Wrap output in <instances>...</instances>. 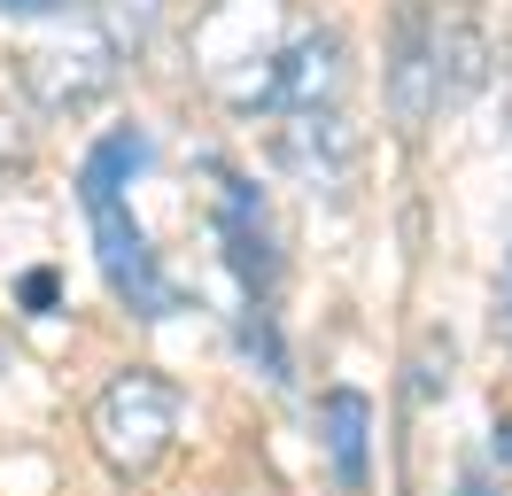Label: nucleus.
Returning <instances> with one entry per match:
<instances>
[{
    "instance_id": "f257e3e1",
    "label": "nucleus",
    "mask_w": 512,
    "mask_h": 496,
    "mask_svg": "<svg viewBox=\"0 0 512 496\" xmlns=\"http://www.w3.org/2000/svg\"><path fill=\"white\" fill-rule=\"evenodd\" d=\"M86 442L117 481H148L171 442H179V388L148 365H125L101 380V396L86 403Z\"/></svg>"
},
{
    "instance_id": "f03ea898",
    "label": "nucleus",
    "mask_w": 512,
    "mask_h": 496,
    "mask_svg": "<svg viewBox=\"0 0 512 496\" xmlns=\"http://www.w3.org/2000/svg\"><path fill=\"white\" fill-rule=\"evenodd\" d=\"M117 78H125V55H117V39L101 24H63L16 55V86L32 93V109H47V117L94 109L101 93H117Z\"/></svg>"
},
{
    "instance_id": "7ed1b4c3",
    "label": "nucleus",
    "mask_w": 512,
    "mask_h": 496,
    "mask_svg": "<svg viewBox=\"0 0 512 496\" xmlns=\"http://www.w3.org/2000/svg\"><path fill=\"white\" fill-rule=\"evenodd\" d=\"M388 109H396V132L419 140L427 117L443 109V86H435V16L427 8H396V31H388Z\"/></svg>"
},
{
    "instance_id": "20e7f679",
    "label": "nucleus",
    "mask_w": 512,
    "mask_h": 496,
    "mask_svg": "<svg viewBox=\"0 0 512 496\" xmlns=\"http://www.w3.org/2000/svg\"><path fill=\"white\" fill-rule=\"evenodd\" d=\"M481 78H489V39H481V24L466 8H443V16H435V86H443V109L466 101V93H481Z\"/></svg>"
},
{
    "instance_id": "39448f33",
    "label": "nucleus",
    "mask_w": 512,
    "mask_h": 496,
    "mask_svg": "<svg viewBox=\"0 0 512 496\" xmlns=\"http://www.w3.org/2000/svg\"><path fill=\"white\" fill-rule=\"evenodd\" d=\"M319 434H326V458H334V481L342 489H365V442H373V403L357 388H326L319 403Z\"/></svg>"
},
{
    "instance_id": "423d86ee",
    "label": "nucleus",
    "mask_w": 512,
    "mask_h": 496,
    "mask_svg": "<svg viewBox=\"0 0 512 496\" xmlns=\"http://www.w3.org/2000/svg\"><path fill=\"white\" fill-rule=\"evenodd\" d=\"M280 155H288L303 179H342L350 171V132H342V109H319V117H288L280 124Z\"/></svg>"
},
{
    "instance_id": "0eeeda50",
    "label": "nucleus",
    "mask_w": 512,
    "mask_h": 496,
    "mask_svg": "<svg viewBox=\"0 0 512 496\" xmlns=\"http://www.w3.org/2000/svg\"><path fill=\"white\" fill-rule=\"evenodd\" d=\"M156 16H163V0H101L94 8V24L117 39V55H140L148 31H156Z\"/></svg>"
},
{
    "instance_id": "6e6552de",
    "label": "nucleus",
    "mask_w": 512,
    "mask_h": 496,
    "mask_svg": "<svg viewBox=\"0 0 512 496\" xmlns=\"http://www.w3.org/2000/svg\"><path fill=\"white\" fill-rule=\"evenodd\" d=\"M435 357H450V341H443V334L419 341V365H412V396H419V403L435 396V388H450V372H435Z\"/></svg>"
},
{
    "instance_id": "1a4fd4ad",
    "label": "nucleus",
    "mask_w": 512,
    "mask_h": 496,
    "mask_svg": "<svg viewBox=\"0 0 512 496\" xmlns=\"http://www.w3.org/2000/svg\"><path fill=\"white\" fill-rule=\"evenodd\" d=\"M63 0H0V16H55Z\"/></svg>"
}]
</instances>
